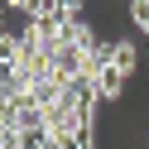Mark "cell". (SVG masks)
Instances as JSON below:
<instances>
[{
  "mask_svg": "<svg viewBox=\"0 0 149 149\" xmlns=\"http://www.w3.org/2000/svg\"><path fill=\"white\" fill-rule=\"evenodd\" d=\"M48 63H53V72H58L63 82L77 77V72H87V53H82L77 43H68V39H63V43H48Z\"/></svg>",
  "mask_w": 149,
  "mask_h": 149,
  "instance_id": "6da1fadb",
  "label": "cell"
},
{
  "mask_svg": "<svg viewBox=\"0 0 149 149\" xmlns=\"http://www.w3.org/2000/svg\"><path fill=\"white\" fill-rule=\"evenodd\" d=\"M96 77V91H101V101H116L120 91H125V82H130V72L120 68V63H106V68H96L91 72Z\"/></svg>",
  "mask_w": 149,
  "mask_h": 149,
  "instance_id": "7a4b0ae2",
  "label": "cell"
},
{
  "mask_svg": "<svg viewBox=\"0 0 149 149\" xmlns=\"http://www.w3.org/2000/svg\"><path fill=\"white\" fill-rule=\"evenodd\" d=\"M111 63H120V68H125V72H135V43H125V39H120V43H111Z\"/></svg>",
  "mask_w": 149,
  "mask_h": 149,
  "instance_id": "3957f363",
  "label": "cell"
},
{
  "mask_svg": "<svg viewBox=\"0 0 149 149\" xmlns=\"http://www.w3.org/2000/svg\"><path fill=\"white\" fill-rule=\"evenodd\" d=\"M5 10H15V15H24V19H34L39 10H48V0H5Z\"/></svg>",
  "mask_w": 149,
  "mask_h": 149,
  "instance_id": "277c9868",
  "label": "cell"
},
{
  "mask_svg": "<svg viewBox=\"0 0 149 149\" xmlns=\"http://www.w3.org/2000/svg\"><path fill=\"white\" fill-rule=\"evenodd\" d=\"M130 19H135V29L149 39V0H130Z\"/></svg>",
  "mask_w": 149,
  "mask_h": 149,
  "instance_id": "5b68a950",
  "label": "cell"
},
{
  "mask_svg": "<svg viewBox=\"0 0 149 149\" xmlns=\"http://www.w3.org/2000/svg\"><path fill=\"white\" fill-rule=\"evenodd\" d=\"M53 10H68V15H82V0H48Z\"/></svg>",
  "mask_w": 149,
  "mask_h": 149,
  "instance_id": "8992f818",
  "label": "cell"
},
{
  "mask_svg": "<svg viewBox=\"0 0 149 149\" xmlns=\"http://www.w3.org/2000/svg\"><path fill=\"white\" fill-rule=\"evenodd\" d=\"M0 39H5V0H0Z\"/></svg>",
  "mask_w": 149,
  "mask_h": 149,
  "instance_id": "52a82bcc",
  "label": "cell"
},
{
  "mask_svg": "<svg viewBox=\"0 0 149 149\" xmlns=\"http://www.w3.org/2000/svg\"><path fill=\"white\" fill-rule=\"evenodd\" d=\"M82 149H96V139H87V144H82Z\"/></svg>",
  "mask_w": 149,
  "mask_h": 149,
  "instance_id": "ba28073f",
  "label": "cell"
}]
</instances>
